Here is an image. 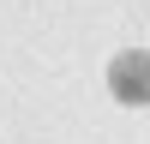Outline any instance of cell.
Masks as SVG:
<instances>
[{
	"mask_svg": "<svg viewBox=\"0 0 150 144\" xmlns=\"http://www.w3.org/2000/svg\"><path fill=\"white\" fill-rule=\"evenodd\" d=\"M108 90H114V102H126V108L150 102V48H120V54L108 60Z\"/></svg>",
	"mask_w": 150,
	"mask_h": 144,
	"instance_id": "cell-1",
	"label": "cell"
}]
</instances>
